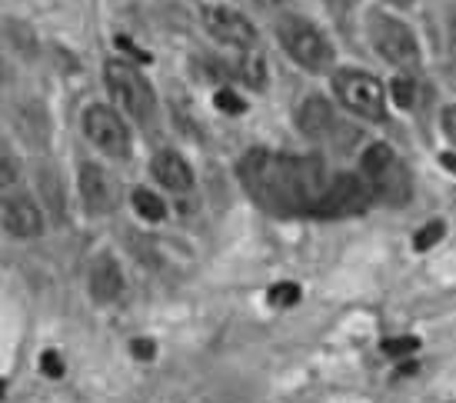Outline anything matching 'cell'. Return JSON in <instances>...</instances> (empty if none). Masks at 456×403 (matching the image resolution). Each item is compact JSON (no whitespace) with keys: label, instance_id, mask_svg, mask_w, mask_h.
I'll use <instances>...</instances> for the list:
<instances>
[{"label":"cell","instance_id":"cell-1","mask_svg":"<svg viewBox=\"0 0 456 403\" xmlns=\"http://www.w3.org/2000/svg\"><path fill=\"white\" fill-rule=\"evenodd\" d=\"M247 187L270 207H326V194L333 174H326L316 160H294L280 153H253L243 164Z\"/></svg>","mask_w":456,"mask_h":403},{"label":"cell","instance_id":"cell-2","mask_svg":"<svg viewBox=\"0 0 456 403\" xmlns=\"http://www.w3.org/2000/svg\"><path fill=\"white\" fill-rule=\"evenodd\" d=\"M360 177H363V184L369 187V194L383 200V204H390V207H400L413 197V177L406 170L396 150H393L390 143H369L367 150L360 153Z\"/></svg>","mask_w":456,"mask_h":403},{"label":"cell","instance_id":"cell-3","mask_svg":"<svg viewBox=\"0 0 456 403\" xmlns=\"http://www.w3.org/2000/svg\"><path fill=\"white\" fill-rule=\"evenodd\" d=\"M277 44L283 47V54L290 57L296 67H304L310 74H326L333 70V44L316 23H310L300 13H287L273 27Z\"/></svg>","mask_w":456,"mask_h":403},{"label":"cell","instance_id":"cell-4","mask_svg":"<svg viewBox=\"0 0 456 403\" xmlns=\"http://www.w3.org/2000/svg\"><path fill=\"white\" fill-rule=\"evenodd\" d=\"M104 80H107L110 94L117 100V107L133 120V123H153L157 120V90L143 77V70L130 60H110L104 67Z\"/></svg>","mask_w":456,"mask_h":403},{"label":"cell","instance_id":"cell-5","mask_svg":"<svg viewBox=\"0 0 456 403\" xmlns=\"http://www.w3.org/2000/svg\"><path fill=\"white\" fill-rule=\"evenodd\" d=\"M367 37L373 50L387 60L390 67H396L400 74H410L420 67V40L406 23L390 11H369L367 13Z\"/></svg>","mask_w":456,"mask_h":403},{"label":"cell","instance_id":"cell-6","mask_svg":"<svg viewBox=\"0 0 456 403\" xmlns=\"http://www.w3.org/2000/svg\"><path fill=\"white\" fill-rule=\"evenodd\" d=\"M333 94H337L340 107H347L350 114H357L363 120L383 123L387 110H390V90L383 80H377L367 70H337L333 74Z\"/></svg>","mask_w":456,"mask_h":403},{"label":"cell","instance_id":"cell-7","mask_svg":"<svg viewBox=\"0 0 456 403\" xmlns=\"http://www.w3.org/2000/svg\"><path fill=\"white\" fill-rule=\"evenodd\" d=\"M84 133L87 140L97 147L100 153L107 157H117L123 160L130 153V127H127V117L123 110L110 107V104H90L84 110Z\"/></svg>","mask_w":456,"mask_h":403},{"label":"cell","instance_id":"cell-8","mask_svg":"<svg viewBox=\"0 0 456 403\" xmlns=\"http://www.w3.org/2000/svg\"><path fill=\"white\" fill-rule=\"evenodd\" d=\"M77 190L90 217H107L117 210V187L100 164H90V160L77 164Z\"/></svg>","mask_w":456,"mask_h":403},{"label":"cell","instance_id":"cell-9","mask_svg":"<svg viewBox=\"0 0 456 403\" xmlns=\"http://www.w3.org/2000/svg\"><path fill=\"white\" fill-rule=\"evenodd\" d=\"M204 27L206 33L220 40V44L233 47V50H247V47H257V31L253 23L243 17L233 7H206L204 11Z\"/></svg>","mask_w":456,"mask_h":403},{"label":"cell","instance_id":"cell-10","mask_svg":"<svg viewBox=\"0 0 456 403\" xmlns=\"http://www.w3.org/2000/svg\"><path fill=\"white\" fill-rule=\"evenodd\" d=\"M0 223L13 240H37L44 233V214L27 194H7L0 200Z\"/></svg>","mask_w":456,"mask_h":403},{"label":"cell","instance_id":"cell-11","mask_svg":"<svg viewBox=\"0 0 456 403\" xmlns=\"http://www.w3.org/2000/svg\"><path fill=\"white\" fill-rule=\"evenodd\" d=\"M150 174H153V180H157L163 190H170V194H187V190H194V167L187 164V157H180L174 147L153 150Z\"/></svg>","mask_w":456,"mask_h":403},{"label":"cell","instance_id":"cell-12","mask_svg":"<svg viewBox=\"0 0 456 403\" xmlns=\"http://www.w3.org/2000/svg\"><path fill=\"white\" fill-rule=\"evenodd\" d=\"M296 127L313 137V140H323L333 133L337 127V114H333V104L323 97V94H306L296 107Z\"/></svg>","mask_w":456,"mask_h":403},{"label":"cell","instance_id":"cell-13","mask_svg":"<svg viewBox=\"0 0 456 403\" xmlns=\"http://www.w3.org/2000/svg\"><path fill=\"white\" fill-rule=\"evenodd\" d=\"M87 287H90V297H94L97 304H113V300L123 294V270H120V263L113 260L110 253H100L97 260L90 263Z\"/></svg>","mask_w":456,"mask_h":403},{"label":"cell","instance_id":"cell-14","mask_svg":"<svg viewBox=\"0 0 456 403\" xmlns=\"http://www.w3.org/2000/svg\"><path fill=\"white\" fill-rule=\"evenodd\" d=\"M230 70H233V74H230L233 80L247 84L250 90H263L267 84H270V64H267V57H263L257 47L237 50V57H233Z\"/></svg>","mask_w":456,"mask_h":403},{"label":"cell","instance_id":"cell-15","mask_svg":"<svg viewBox=\"0 0 456 403\" xmlns=\"http://www.w3.org/2000/svg\"><path fill=\"white\" fill-rule=\"evenodd\" d=\"M130 204L137 210V217H143L147 223H163L167 220V204H163V197L150 187H133L130 194Z\"/></svg>","mask_w":456,"mask_h":403},{"label":"cell","instance_id":"cell-16","mask_svg":"<svg viewBox=\"0 0 456 403\" xmlns=\"http://www.w3.org/2000/svg\"><path fill=\"white\" fill-rule=\"evenodd\" d=\"M387 90H390V104H393V107H400V110H413V107H416L420 87H416L413 74H400V70H396V77L387 84Z\"/></svg>","mask_w":456,"mask_h":403},{"label":"cell","instance_id":"cell-17","mask_svg":"<svg viewBox=\"0 0 456 403\" xmlns=\"http://www.w3.org/2000/svg\"><path fill=\"white\" fill-rule=\"evenodd\" d=\"M300 297H304L300 284H294V280H283V284H273L270 290H267V304L277 307V310H290V307L300 304Z\"/></svg>","mask_w":456,"mask_h":403},{"label":"cell","instance_id":"cell-18","mask_svg":"<svg viewBox=\"0 0 456 403\" xmlns=\"http://www.w3.org/2000/svg\"><path fill=\"white\" fill-rule=\"evenodd\" d=\"M446 237V223L443 220H430V223H423V227L416 230V237H413V250H430V247H436L440 240Z\"/></svg>","mask_w":456,"mask_h":403},{"label":"cell","instance_id":"cell-19","mask_svg":"<svg viewBox=\"0 0 456 403\" xmlns=\"http://www.w3.org/2000/svg\"><path fill=\"white\" fill-rule=\"evenodd\" d=\"M213 107H217L220 114L237 117V114H243V110H247V104L240 100V94L233 87H220V90H213Z\"/></svg>","mask_w":456,"mask_h":403},{"label":"cell","instance_id":"cell-20","mask_svg":"<svg viewBox=\"0 0 456 403\" xmlns=\"http://www.w3.org/2000/svg\"><path fill=\"white\" fill-rule=\"evenodd\" d=\"M420 350V340L416 337H387L383 340V353L393 360H406L410 353H416Z\"/></svg>","mask_w":456,"mask_h":403},{"label":"cell","instance_id":"cell-21","mask_svg":"<svg viewBox=\"0 0 456 403\" xmlns=\"http://www.w3.org/2000/svg\"><path fill=\"white\" fill-rule=\"evenodd\" d=\"M40 370H44V377H54V380H60L64 377V357L57 353V350H47L44 357H40Z\"/></svg>","mask_w":456,"mask_h":403},{"label":"cell","instance_id":"cell-22","mask_svg":"<svg viewBox=\"0 0 456 403\" xmlns=\"http://www.w3.org/2000/svg\"><path fill=\"white\" fill-rule=\"evenodd\" d=\"M130 353H133L137 360H143V363H147V360L157 357V343H153L150 337H137V340L130 343Z\"/></svg>","mask_w":456,"mask_h":403},{"label":"cell","instance_id":"cell-23","mask_svg":"<svg viewBox=\"0 0 456 403\" xmlns=\"http://www.w3.org/2000/svg\"><path fill=\"white\" fill-rule=\"evenodd\" d=\"M440 127H443V137H446V140L456 143V104L443 107V114H440Z\"/></svg>","mask_w":456,"mask_h":403},{"label":"cell","instance_id":"cell-24","mask_svg":"<svg viewBox=\"0 0 456 403\" xmlns=\"http://www.w3.org/2000/svg\"><path fill=\"white\" fill-rule=\"evenodd\" d=\"M13 184H17V164H13L11 153H7L0 160V187H13Z\"/></svg>","mask_w":456,"mask_h":403},{"label":"cell","instance_id":"cell-25","mask_svg":"<svg viewBox=\"0 0 456 403\" xmlns=\"http://www.w3.org/2000/svg\"><path fill=\"white\" fill-rule=\"evenodd\" d=\"M117 47H120V50H123V54H127V57H133L137 64H147V60H150V57L143 54V50H137V44H130L127 37H117Z\"/></svg>","mask_w":456,"mask_h":403},{"label":"cell","instance_id":"cell-26","mask_svg":"<svg viewBox=\"0 0 456 403\" xmlns=\"http://www.w3.org/2000/svg\"><path fill=\"white\" fill-rule=\"evenodd\" d=\"M440 164H443L450 174H456V153H443V157H440Z\"/></svg>","mask_w":456,"mask_h":403},{"label":"cell","instance_id":"cell-27","mask_svg":"<svg viewBox=\"0 0 456 403\" xmlns=\"http://www.w3.org/2000/svg\"><path fill=\"white\" fill-rule=\"evenodd\" d=\"M257 7H263V11H273V7H283L287 0H253Z\"/></svg>","mask_w":456,"mask_h":403},{"label":"cell","instance_id":"cell-28","mask_svg":"<svg viewBox=\"0 0 456 403\" xmlns=\"http://www.w3.org/2000/svg\"><path fill=\"white\" fill-rule=\"evenodd\" d=\"M387 4H390V7H396V11H403V7H410L413 0H387Z\"/></svg>","mask_w":456,"mask_h":403}]
</instances>
